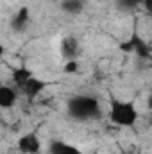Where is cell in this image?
Returning a JSON list of instances; mask_svg holds the SVG:
<instances>
[{
    "label": "cell",
    "mask_w": 152,
    "mask_h": 154,
    "mask_svg": "<svg viewBox=\"0 0 152 154\" xmlns=\"http://www.w3.org/2000/svg\"><path fill=\"white\" fill-rule=\"evenodd\" d=\"M29 18H31V11L29 7H20L14 14H13V20H11V27L13 31L16 32H23L29 25Z\"/></svg>",
    "instance_id": "7"
},
{
    "label": "cell",
    "mask_w": 152,
    "mask_h": 154,
    "mask_svg": "<svg viewBox=\"0 0 152 154\" xmlns=\"http://www.w3.org/2000/svg\"><path fill=\"white\" fill-rule=\"evenodd\" d=\"M68 115L75 120L81 122H86V120H95L102 115V109H100V102L97 97H91V95H74L70 100H68Z\"/></svg>",
    "instance_id": "1"
},
{
    "label": "cell",
    "mask_w": 152,
    "mask_h": 154,
    "mask_svg": "<svg viewBox=\"0 0 152 154\" xmlns=\"http://www.w3.org/2000/svg\"><path fill=\"white\" fill-rule=\"evenodd\" d=\"M16 99H18V88L16 86H11V84H2L0 86V106L4 109L13 108Z\"/></svg>",
    "instance_id": "6"
},
{
    "label": "cell",
    "mask_w": 152,
    "mask_h": 154,
    "mask_svg": "<svg viewBox=\"0 0 152 154\" xmlns=\"http://www.w3.org/2000/svg\"><path fill=\"white\" fill-rule=\"evenodd\" d=\"M147 108H149V109L152 111V93L149 95V99H147Z\"/></svg>",
    "instance_id": "14"
},
{
    "label": "cell",
    "mask_w": 152,
    "mask_h": 154,
    "mask_svg": "<svg viewBox=\"0 0 152 154\" xmlns=\"http://www.w3.org/2000/svg\"><path fill=\"white\" fill-rule=\"evenodd\" d=\"M127 154H138V152H127Z\"/></svg>",
    "instance_id": "15"
},
{
    "label": "cell",
    "mask_w": 152,
    "mask_h": 154,
    "mask_svg": "<svg viewBox=\"0 0 152 154\" xmlns=\"http://www.w3.org/2000/svg\"><path fill=\"white\" fill-rule=\"evenodd\" d=\"M16 147L22 154H39L41 152V140L36 133H25L18 138Z\"/></svg>",
    "instance_id": "3"
},
{
    "label": "cell",
    "mask_w": 152,
    "mask_h": 154,
    "mask_svg": "<svg viewBox=\"0 0 152 154\" xmlns=\"http://www.w3.org/2000/svg\"><path fill=\"white\" fill-rule=\"evenodd\" d=\"M77 70H79V63L75 59H68L65 63V74H75Z\"/></svg>",
    "instance_id": "12"
},
{
    "label": "cell",
    "mask_w": 152,
    "mask_h": 154,
    "mask_svg": "<svg viewBox=\"0 0 152 154\" xmlns=\"http://www.w3.org/2000/svg\"><path fill=\"white\" fill-rule=\"evenodd\" d=\"M138 116L140 113L132 102L114 99L109 106V120L118 127H132L138 122Z\"/></svg>",
    "instance_id": "2"
},
{
    "label": "cell",
    "mask_w": 152,
    "mask_h": 154,
    "mask_svg": "<svg viewBox=\"0 0 152 154\" xmlns=\"http://www.w3.org/2000/svg\"><path fill=\"white\" fill-rule=\"evenodd\" d=\"M77 52H79V45H77L75 38H65L63 43H61V54L68 59H75Z\"/></svg>",
    "instance_id": "10"
},
{
    "label": "cell",
    "mask_w": 152,
    "mask_h": 154,
    "mask_svg": "<svg viewBox=\"0 0 152 154\" xmlns=\"http://www.w3.org/2000/svg\"><path fill=\"white\" fill-rule=\"evenodd\" d=\"M84 7H86V0H63L61 2V9L72 16L81 14L84 11Z\"/></svg>",
    "instance_id": "9"
},
{
    "label": "cell",
    "mask_w": 152,
    "mask_h": 154,
    "mask_svg": "<svg viewBox=\"0 0 152 154\" xmlns=\"http://www.w3.org/2000/svg\"><path fill=\"white\" fill-rule=\"evenodd\" d=\"M116 5L123 11H131L140 5V0H116Z\"/></svg>",
    "instance_id": "11"
},
{
    "label": "cell",
    "mask_w": 152,
    "mask_h": 154,
    "mask_svg": "<svg viewBox=\"0 0 152 154\" xmlns=\"http://www.w3.org/2000/svg\"><path fill=\"white\" fill-rule=\"evenodd\" d=\"M47 88V84H45V81H41V79H38V77L31 75L20 88H18V91H22L29 100H34L38 95H41L43 93V90Z\"/></svg>",
    "instance_id": "4"
},
{
    "label": "cell",
    "mask_w": 152,
    "mask_h": 154,
    "mask_svg": "<svg viewBox=\"0 0 152 154\" xmlns=\"http://www.w3.org/2000/svg\"><path fill=\"white\" fill-rule=\"evenodd\" d=\"M122 48H123L125 52H136V54H140V56H143V57L149 56V45L145 43V39L141 38L140 34H132L127 43L122 45Z\"/></svg>",
    "instance_id": "5"
},
{
    "label": "cell",
    "mask_w": 152,
    "mask_h": 154,
    "mask_svg": "<svg viewBox=\"0 0 152 154\" xmlns=\"http://www.w3.org/2000/svg\"><path fill=\"white\" fill-rule=\"evenodd\" d=\"M140 5L152 16V0H140Z\"/></svg>",
    "instance_id": "13"
},
{
    "label": "cell",
    "mask_w": 152,
    "mask_h": 154,
    "mask_svg": "<svg viewBox=\"0 0 152 154\" xmlns=\"http://www.w3.org/2000/svg\"><path fill=\"white\" fill-rule=\"evenodd\" d=\"M48 152L50 154H81V151L77 147H74V145L63 142V140H56V142L50 143Z\"/></svg>",
    "instance_id": "8"
}]
</instances>
